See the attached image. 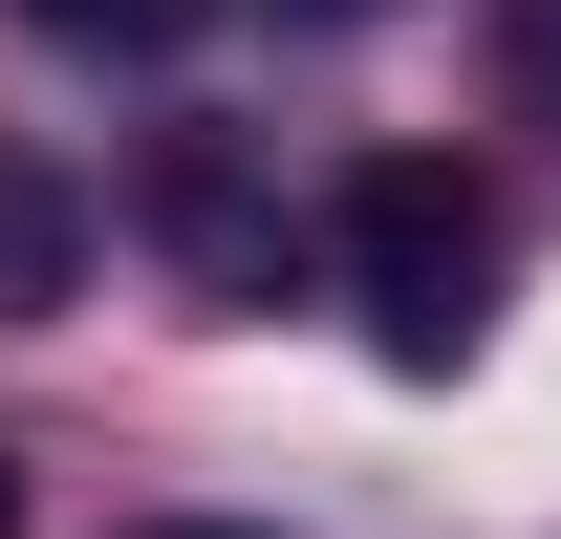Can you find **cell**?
Instances as JSON below:
<instances>
[{
	"mask_svg": "<svg viewBox=\"0 0 561 539\" xmlns=\"http://www.w3.org/2000/svg\"><path fill=\"white\" fill-rule=\"evenodd\" d=\"M44 280H66V195H44V173H0V302H44Z\"/></svg>",
	"mask_w": 561,
	"mask_h": 539,
	"instance_id": "cell-2",
	"label": "cell"
},
{
	"mask_svg": "<svg viewBox=\"0 0 561 539\" xmlns=\"http://www.w3.org/2000/svg\"><path fill=\"white\" fill-rule=\"evenodd\" d=\"M518 108L561 130V0H518Z\"/></svg>",
	"mask_w": 561,
	"mask_h": 539,
	"instance_id": "cell-4",
	"label": "cell"
},
{
	"mask_svg": "<svg viewBox=\"0 0 561 539\" xmlns=\"http://www.w3.org/2000/svg\"><path fill=\"white\" fill-rule=\"evenodd\" d=\"M130 539H260V518H130Z\"/></svg>",
	"mask_w": 561,
	"mask_h": 539,
	"instance_id": "cell-5",
	"label": "cell"
},
{
	"mask_svg": "<svg viewBox=\"0 0 561 539\" xmlns=\"http://www.w3.org/2000/svg\"><path fill=\"white\" fill-rule=\"evenodd\" d=\"M280 22H389V0H280Z\"/></svg>",
	"mask_w": 561,
	"mask_h": 539,
	"instance_id": "cell-6",
	"label": "cell"
},
{
	"mask_svg": "<svg viewBox=\"0 0 561 539\" xmlns=\"http://www.w3.org/2000/svg\"><path fill=\"white\" fill-rule=\"evenodd\" d=\"M22 22H44V44H173L195 0H22Z\"/></svg>",
	"mask_w": 561,
	"mask_h": 539,
	"instance_id": "cell-3",
	"label": "cell"
},
{
	"mask_svg": "<svg viewBox=\"0 0 561 539\" xmlns=\"http://www.w3.org/2000/svg\"><path fill=\"white\" fill-rule=\"evenodd\" d=\"M346 302H367V345L389 367H476V324H496V216L432 173V151H389V173H346Z\"/></svg>",
	"mask_w": 561,
	"mask_h": 539,
	"instance_id": "cell-1",
	"label": "cell"
},
{
	"mask_svg": "<svg viewBox=\"0 0 561 539\" xmlns=\"http://www.w3.org/2000/svg\"><path fill=\"white\" fill-rule=\"evenodd\" d=\"M0 539H22V454H0Z\"/></svg>",
	"mask_w": 561,
	"mask_h": 539,
	"instance_id": "cell-7",
	"label": "cell"
}]
</instances>
